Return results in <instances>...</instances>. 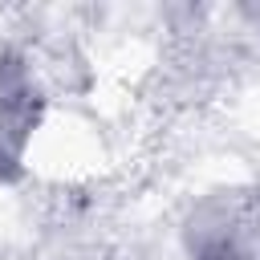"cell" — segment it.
<instances>
[{
    "label": "cell",
    "mask_w": 260,
    "mask_h": 260,
    "mask_svg": "<svg viewBox=\"0 0 260 260\" xmlns=\"http://www.w3.org/2000/svg\"><path fill=\"white\" fill-rule=\"evenodd\" d=\"M28 85L16 73H0V162H16L28 126Z\"/></svg>",
    "instance_id": "obj_1"
}]
</instances>
